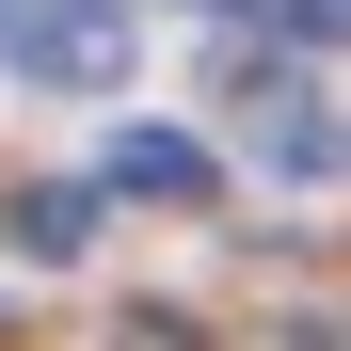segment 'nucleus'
<instances>
[{
  "instance_id": "obj_1",
  "label": "nucleus",
  "mask_w": 351,
  "mask_h": 351,
  "mask_svg": "<svg viewBox=\"0 0 351 351\" xmlns=\"http://www.w3.org/2000/svg\"><path fill=\"white\" fill-rule=\"evenodd\" d=\"M223 112H240L256 176H287V192L335 176V80H319V48H223Z\"/></svg>"
},
{
  "instance_id": "obj_3",
  "label": "nucleus",
  "mask_w": 351,
  "mask_h": 351,
  "mask_svg": "<svg viewBox=\"0 0 351 351\" xmlns=\"http://www.w3.org/2000/svg\"><path fill=\"white\" fill-rule=\"evenodd\" d=\"M96 208H223V160L192 144V128H112V160H96Z\"/></svg>"
},
{
  "instance_id": "obj_4",
  "label": "nucleus",
  "mask_w": 351,
  "mask_h": 351,
  "mask_svg": "<svg viewBox=\"0 0 351 351\" xmlns=\"http://www.w3.org/2000/svg\"><path fill=\"white\" fill-rule=\"evenodd\" d=\"M0 223H16V256H32V271H64V256H96V176H32Z\"/></svg>"
},
{
  "instance_id": "obj_5",
  "label": "nucleus",
  "mask_w": 351,
  "mask_h": 351,
  "mask_svg": "<svg viewBox=\"0 0 351 351\" xmlns=\"http://www.w3.org/2000/svg\"><path fill=\"white\" fill-rule=\"evenodd\" d=\"M335 16H351V0H271V32H287V48H335Z\"/></svg>"
},
{
  "instance_id": "obj_2",
  "label": "nucleus",
  "mask_w": 351,
  "mask_h": 351,
  "mask_svg": "<svg viewBox=\"0 0 351 351\" xmlns=\"http://www.w3.org/2000/svg\"><path fill=\"white\" fill-rule=\"evenodd\" d=\"M0 64L32 96H112L144 64V32H128V0H0Z\"/></svg>"
}]
</instances>
